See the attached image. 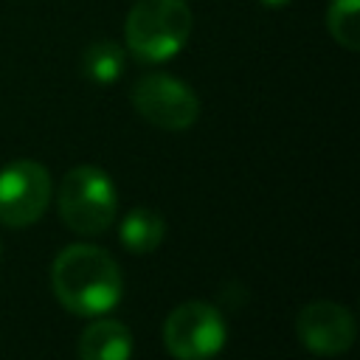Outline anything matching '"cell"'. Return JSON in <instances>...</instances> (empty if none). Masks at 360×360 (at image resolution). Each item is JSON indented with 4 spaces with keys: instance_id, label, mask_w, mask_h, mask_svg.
<instances>
[{
    "instance_id": "obj_1",
    "label": "cell",
    "mask_w": 360,
    "mask_h": 360,
    "mask_svg": "<svg viewBox=\"0 0 360 360\" xmlns=\"http://www.w3.org/2000/svg\"><path fill=\"white\" fill-rule=\"evenodd\" d=\"M51 287L65 309L96 318L118 307L124 278L107 250L96 245H68L51 264Z\"/></svg>"
},
{
    "instance_id": "obj_2",
    "label": "cell",
    "mask_w": 360,
    "mask_h": 360,
    "mask_svg": "<svg viewBox=\"0 0 360 360\" xmlns=\"http://www.w3.org/2000/svg\"><path fill=\"white\" fill-rule=\"evenodd\" d=\"M191 34L186 0H138L124 22L127 48L141 62H166L183 51Z\"/></svg>"
},
{
    "instance_id": "obj_3",
    "label": "cell",
    "mask_w": 360,
    "mask_h": 360,
    "mask_svg": "<svg viewBox=\"0 0 360 360\" xmlns=\"http://www.w3.org/2000/svg\"><path fill=\"white\" fill-rule=\"evenodd\" d=\"M115 183L98 166H76L59 186V217L82 236L104 233L115 219Z\"/></svg>"
},
{
    "instance_id": "obj_4",
    "label": "cell",
    "mask_w": 360,
    "mask_h": 360,
    "mask_svg": "<svg viewBox=\"0 0 360 360\" xmlns=\"http://www.w3.org/2000/svg\"><path fill=\"white\" fill-rule=\"evenodd\" d=\"M228 323L208 301H186L166 315L163 343L174 360H211L225 349Z\"/></svg>"
},
{
    "instance_id": "obj_5",
    "label": "cell",
    "mask_w": 360,
    "mask_h": 360,
    "mask_svg": "<svg viewBox=\"0 0 360 360\" xmlns=\"http://www.w3.org/2000/svg\"><path fill=\"white\" fill-rule=\"evenodd\" d=\"M132 107L141 112L143 121L166 132L188 129L200 115L197 93L169 73L141 76L132 87Z\"/></svg>"
},
{
    "instance_id": "obj_6",
    "label": "cell",
    "mask_w": 360,
    "mask_h": 360,
    "mask_svg": "<svg viewBox=\"0 0 360 360\" xmlns=\"http://www.w3.org/2000/svg\"><path fill=\"white\" fill-rule=\"evenodd\" d=\"M51 202V174L37 160H14L0 169V222L8 228L34 225Z\"/></svg>"
},
{
    "instance_id": "obj_7",
    "label": "cell",
    "mask_w": 360,
    "mask_h": 360,
    "mask_svg": "<svg viewBox=\"0 0 360 360\" xmlns=\"http://www.w3.org/2000/svg\"><path fill=\"white\" fill-rule=\"evenodd\" d=\"M295 335L312 354H343L357 338L354 315L338 301H309L295 318Z\"/></svg>"
},
{
    "instance_id": "obj_8",
    "label": "cell",
    "mask_w": 360,
    "mask_h": 360,
    "mask_svg": "<svg viewBox=\"0 0 360 360\" xmlns=\"http://www.w3.org/2000/svg\"><path fill=\"white\" fill-rule=\"evenodd\" d=\"M132 332L115 318H96L79 338V360H129Z\"/></svg>"
},
{
    "instance_id": "obj_9",
    "label": "cell",
    "mask_w": 360,
    "mask_h": 360,
    "mask_svg": "<svg viewBox=\"0 0 360 360\" xmlns=\"http://www.w3.org/2000/svg\"><path fill=\"white\" fill-rule=\"evenodd\" d=\"M118 236L129 253H152V250H158V245L166 236V222L155 208L141 205L124 217Z\"/></svg>"
},
{
    "instance_id": "obj_10",
    "label": "cell",
    "mask_w": 360,
    "mask_h": 360,
    "mask_svg": "<svg viewBox=\"0 0 360 360\" xmlns=\"http://www.w3.org/2000/svg\"><path fill=\"white\" fill-rule=\"evenodd\" d=\"M124 68H127V51L112 39H98V42L87 45V51L82 56V70L96 84L118 82L124 76Z\"/></svg>"
},
{
    "instance_id": "obj_11",
    "label": "cell",
    "mask_w": 360,
    "mask_h": 360,
    "mask_svg": "<svg viewBox=\"0 0 360 360\" xmlns=\"http://www.w3.org/2000/svg\"><path fill=\"white\" fill-rule=\"evenodd\" d=\"M332 39L349 51L360 48V0H332L326 11Z\"/></svg>"
},
{
    "instance_id": "obj_12",
    "label": "cell",
    "mask_w": 360,
    "mask_h": 360,
    "mask_svg": "<svg viewBox=\"0 0 360 360\" xmlns=\"http://www.w3.org/2000/svg\"><path fill=\"white\" fill-rule=\"evenodd\" d=\"M262 6H270V8H281V6H287L290 0H259Z\"/></svg>"
}]
</instances>
